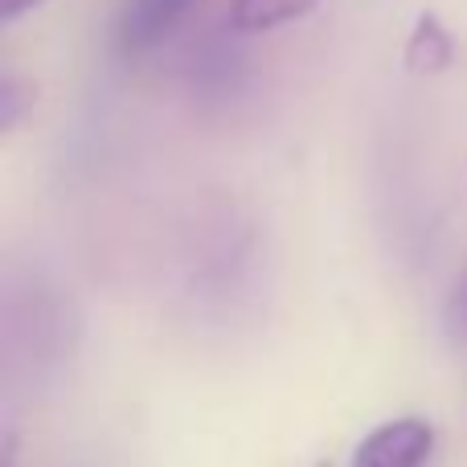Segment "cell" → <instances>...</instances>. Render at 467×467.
Segmentation results:
<instances>
[{
	"label": "cell",
	"mask_w": 467,
	"mask_h": 467,
	"mask_svg": "<svg viewBox=\"0 0 467 467\" xmlns=\"http://www.w3.org/2000/svg\"><path fill=\"white\" fill-rule=\"evenodd\" d=\"M320 0H230V29L234 33H266L287 21L307 16Z\"/></svg>",
	"instance_id": "4"
},
{
	"label": "cell",
	"mask_w": 467,
	"mask_h": 467,
	"mask_svg": "<svg viewBox=\"0 0 467 467\" xmlns=\"http://www.w3.org/2000/svg\"><path fill=\"white\" fill-rule=\"evenodd\" d=\"M312 467H332V463H328V460H320V463H312Z\"/></svg>",
	"instance_id": "9"
},
{
	"label": "cell",
	"mask_w": 467,
	"mask_h": 467,
	"mask_svg": "<svg viewBox=\"0 0 467 467\" xmlns=\"http://www.w3.org/2000/svg\"><path fill=\"white\" fill-rule=\"evenodd\" d=\"M435 451V427L427 419H394L361 439L353 467H427Z\"/></svg>",
	"instance_id": "1"
},
{
	"label": "cell",
	"mask_w": 467,
	"mask_h": 467,
	"mask_svg": "<svg viewBox=\"0 0 467 467\" xmlns=\"http://www.w3.org/2000/svg\"><path fill=\"white\" fill-rule=\"evenodd\" d=\"M41 0H0V21H16V16H25L29 8H37Z\"/></svg>",
	"instance_id": "8"
},
{
	"label": "cell",
	"mask_w": 467,
	"mask_h": 467,
	"mask_svg": "<svg viewBox=\"0 0 467 467\" xmlns=\"http://www.w3.org/2000/svg\"><path fill=\"white\" fill-rule=\"evenodd\" d=\"M443 324H447V332H451V340H463L467 345V271L455 279L451 296H447Z\"/></svg>",
	"instance_id": "7"
},
{
	"label": "cell",
	"mask_w": 467,
	"mask_h": 467,
	"mask_svg": "<svg viewBox=\"0 0 467 467\" xmlns=\"http://www.w3.org/2000/svg\"><path fill=\"white\" fill-rule=\"evenodd\" d=\"M25 115H33V87L21 82L16 74H5V82H0V131L5 136L16 131V123Z\"/></svg>",
	"instance_id": "6"
},
{
	"label": "cell",
	"mask_w": 467,
	"mask_h": 467,
	"mask_svg": "<svg viewBox=\"0 0 467 467\" xmlns=\"http://www.w3.org/2000/svg\"><path fill=\"white\" fill-rule=\"evenodd\" d=\"M238 74H242V57L230 46H218V41L205 46L202 57L193 62V82L202 90H222L226 95L234 82H238Z\"/></svg>",
	"instance_id": "5"
},
{
	"label": "cell",
	"mask_w": 467,
	"mask_h": 467,
	"mask_svg": "<svg viewBox=\"0 0 467 467\" xmlns=\"http://www.w3.org/2000/svg\"><path fill=\"white\" fill-rule=\"evenodd\" d=\"M455 62V41L435 13H422L406 41V70L410 74H439Z\"/></svg>",
	"instance_id": "3"
},
{
	"label": "cell",
	"mask_w": 467,
	"mask_h": 467,
	"mask_svg": "<svg viewBox=\"0 0 467 467\" xmlns=\"http://www.w3.org/2000/svg\"><path fill=\"white\" fill-rule=\"evenodd\" d=\"M197 0H123L115 16V46L123 57H140L156 49L181 21L189 16Z\"/></svg>",
	"instance_id": "2"
}]
</instances>
